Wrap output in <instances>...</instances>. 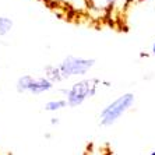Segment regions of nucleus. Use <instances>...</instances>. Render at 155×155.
I'll use <instances>...</instances> for the list:
<instances>
[{
  "label": "nucleus",
  "instance_id": "nucleus-9",
  "mask_svg": "<svg viewBox=\"0 0 155 155\" xmlns=\"http://www.w3.org/2000/svg\"><path fill=\"white\" fill-rule=\"evenodd\" d=\"M49 123H51V126H59L60 124V119H59L58 116H53V117H51Z\"/></svg>",
  "mask_w": 155,
  "mask_h": 155
},
{
  "label": "nucleus",
  "instance_id": "nucleus-2",
  "mask_svg": "<svg viewBox=\"0 0 155 155\" xmlns=\"http://www.w3.org/2000/svg\"><path fill=\"white\" fill-rule=\"evenodd\" d=\"M136 104V95L133 92H123L115 99L106 104L98 115V123L102 127L113 126L122 116H124Z\"/></svg>",
  "mask_w": 155,
  "mask_h": 155
},
{
  "label": "nucleus",
  "instance_id": "nucleus-3",
  "mask_svg": "<svg viewBox=\"0 0 155 155\" xmlns=\"http://www.w3.org/2000/svg\"><path fill=\"white\" fill-rule=\"evenodd\" d=\"M59 64L63 78L70 80L74 77H85L95 66V59L92 58H83V56H66Z\"/></svg>",
  "mask_w": 155,
  "mask_h": 155
},
{
  "label": "nucleus",
  "instance_id": "nucleus-1",
  "mask_svg": "<svg viewBox=\"0 0 155 155\" xmlns=\"http://www.w3.org/2000/svg\"><path fill=\"white\" fill-rule=\"evenodd\" d=\"M102 90V80L98 77H83L77 80L71 85L61 90V94L64 98L69 108H78L84 102L98 95Z\"/></svg>",
  "mask_w": 155,
  "mask_h": 155
},
{
  "label": "nucleus",
  "instance_id": "nucleus-8",
  "mask_svg": "<svg viewBox=\"0 0 155 155\" xmlns=\"http://www.w3.org/2000/svg\"><path fill=\"white\" fill-rule=\"evenodd\" d=\"M117 2H119V0H92L94 6L98 8H110V7H113Z\"/></svg>",
  "mask_w": 155,
  "mask_h": 155
},
{
  "label": "nucleus",
  "instance_id": "nucleus-12",
  "mask_svg": "<svg viewBox=\"0 0 155 155\" xmlns=\"http://www.w3.org/2000/svg\"><path fill=\"white\" fill-rule=\"evenodd\" d=\"M145 155H155V150L154 151H151V152H148V154H145Z\"/></svg>",
  "mask_w": 155,
  "mask_h": 155
},
{
  "label": "nucleus",
  "instance_id": "nucleus-5",
  "mask_svg": "<svg viewBox=\"0 0 155 155\" xmlns=\"http://www.w3.org/2000/svg\"><path fill=\"white\" fill-rule=\"evenodd\" d=\"M42 76L45 78H48L51 81L52 84H60L64 81L63 76H61V71L59 69V64H54V63H48V64L43 66V70H42Z\"/></svg>",
  "mask_w": 155,
  "mask_h": 155
},
{
  "label": "nucleus",
  "instance_id": "nucleus-4",
  "mask_svg": "<svg viewBox=\"0 0 155 155\" xmlns=\"http://www.w3.org/2000/svg\"><path fill=\"white\" fill-rule=\"evenodd\" d=\"M54 90V84H52L43 76H32L22 74L15 81V91L18 94L29 95H42Z\"/></svg>",
  "mask_w": 155,
  "mask_h": 155
},
{
  "label": "nucleus",
  "instance_id": "nucleus-6",
  "mask_svg": "<svg viewBox=\"0 0 155 155\" xmlns=\"http://www.w3.org/2000/svg\"><path fill=\"white\" fill-rule=\"evenodd\" d=\"M64 108H67L64 98H53V99L46 101L43 105V110L48 113H58L60 110H63Z\"/></svg>",
  "mask_w": 155,
  "mask_h": 155
},
{
  "label": "nucleus",
  "instance_id": "nucleus-7",
  "mask_svg": "<svg viewBox=\"0 0 155 155\" xmlns=\"http://www.w3.org/2000/svg\"><path fill=\"white\" fill-rule=\"evenodd\" d=\"M13 28H14L13 18L7 17V15H0V36L6 38L7 35H10Z\"/></svg>",
  "mask_w": 155,
  "mask_h": 155
},
{
  "label": "nucleus",
  "instance_id": "nucleus-11",
  "mask_svg": "<svg viewBox=\"0 0 155 155\" xmlns=\"http://www.w3.org/2000/svg\"><path fill=\"white\" fill-rule=\"evenodd\" d=\"M150 54H151V56H155V41L151 43V49H150Z\"/></svg>",
  "mask_w": 155,
  "mask_h": 155
},
{
  "label": "nucleus",
  "instance_id": "nucleus-10",
  "mask_svg": "<svg viewBox=\"0 0 155 155\" xmlns=\"http://www.w3.org/2000/svg\"><path fill=\"white\" fill-rule=\"evenodd\" d=\"M102 88H112V81H109V80H102Z\"/></svg>",
  "mask_w": 155,
  "mask_h": 155
},
{
  "label": "nucleus",
  "instance_id": "nucleus-13",
  "mask_svg": "<svg viewBox=\"0 0 155 155\" xmlns=\"http://www.w3.org/2000/svg\"><path fill=\"white\" fill-rule=\"evenodd\" d=\"M138 2H148V0H138Z\"/></svg>",
  "mask_w": 155,
  "mask_h": 155
}]
</instances>
